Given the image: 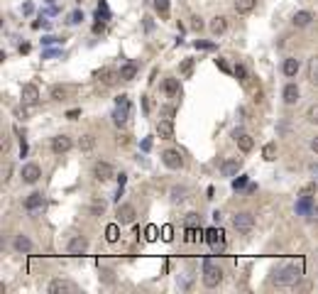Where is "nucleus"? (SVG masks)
I'll return each instance as SVG.
<instances>
[{
  "instance_id": "obj_1",
  "label": "nucleus",
  "mask_w": 318,
  "mask_h": 294,
  "mask_svg": "<svg viewBox=\"0 0 318 294\" xmlns=\"http://www.w3.org/2000/svg\"><path fill=\"white\" fill-rule=\"evenodd\" d=\"M223 282V270H220V265L213 260V257H206L203 260V285L208 287V290H213V287H218Z\"/></svg>"
},
{
  "instance_id": "obj_2",
  "label": "nucleus",
  "mask_w": 318,
  "mask_h": 294,
  "mask_svg": "<svg viewBox=\"0 0 318 294\" xmlns=\"http://www.w3.org/2000/svg\"><path fill=\"white\" fill-rule=\"evenodd\" d=\"M299 277H301V270L296 265H286V267H282V270L274 272L272 285H277V287H294L299 282Z\"/></svg>"
},
{
  "instance_id": "obj_3",
  "label": "nucleus",
  "mask_w": 318,
  "mask_h": 294,
  "mask_svg": "<svg viewBox=\"0 0 318 294\" xmlns=\"http://www.w3.org/2000/svg\"><path fill=\"white\" fill-rule=\"evenodd\" d=\"M233 225H235V230H240V233H250L254 225V216L250 211H243V214H235L233 216Z\"/></svg>"
},
{
  "instance_id": "obj_4",
  "label": "nucleus",
  "mask_w": 318,
  "mask_h": 294,
  "mask_svg": "<svg viewBox=\"0 0 318 294\" xmlns=\"http://www.w3.org/2000/svg\"><path fill=\"white\" fill-rule=\"evenodd\" d=\"M162 162H164V167H169V169H181V167H184V157H181L179 149H164V152H162Z\"/></svg>"
},
{
  "instance_id": "obj_5",
  "label": "nucleus",
  "mask_w": 318,
  "mask_h": 294,
  "mask_svg": "<svg viewBox=\"0 0 318 294\" xmlns=\"http://www.w3.org/2000/svg\"><path fill=\"white\" fill-rule=\"evenodd\" d=\"M39 177H42L39 164L30 162V164H25V167H22V182H25V184H37V182H39Z\"/></svg>"
},
{
  "instance_id": "obj_6",
  "label": "nucleus",
  "mask_w": 318,
  "mask_h": 294,
  "mask_svg": "<svg viewBox=\"0 0 318 294\" xmlns=\"http://www.w3.org/2000/svg\"><path fill=\"white\" fill-rule=\"evenodd\" d=\"M135 216H137V211H135V206H132V204H123V206H118V223H120V225H130V223H135Z\"/></svg>"
},
{
  "instance_id": "obj_7",
  "label": "nucleus",
  "mask_w": 318,
  "mask_h": 294,
  "mask_svg": "<svg viewBox=\"0 0 318 294\" xmlns=\"http://www.w3.org/2000/svg\"><path fill=\"white\" fill-rule=\"evenodd\" d=\"M64 292H78V287L69 280H52L49 282V294H64Z\"/></svg>"
},
{
  "instance_id": "obj_8",
  "label": "nucleus",
  "mask_w": 318,
  "mask_h": 294,
  "mask_svg": "<svg viewBox=\"0 0 318 294\" xmlns=\"http://www.w3.org/2000/svg\"><path fill=\"white\" fill-rule=\"evenodd\" d=\"M93 177L98 182H108V179H113V167L108 162H96L93 164Z\"/></svg>"
},
{
  "instance_id": "obj_9",
  "label": "nucleus",
  "mask_w": 318,
  "mask_h": 294,
  "mask_svg": "<svg viewBox=\"0 0 318 294\" xmlns=\"http://www.w3.org/2000/svg\"><path fill=\"white\" fill-rule=\"evenodd\" d=\"M66 250H69V255H83V253L88 250V240H86V238H81V235H76V238H71V240H69Z\"/></svg>"
},
{
  "instance_id": "obj_10",
  "label": "nucleus",
  "mask_w": 318,
  "mask_h": 294,
  "mask_svg": "<svg viewBox=\"0 0 318 294\" xmlns=\"http://www.w3.org/2000/svg\"><path fill=\"white\" fill-rule=\"evenodd\" d=\"M71 147H73V143H71L69 135H57V138H52V152H54V154H64V152H69Z\"/></svg>"
},
{
  "instance_id": "obj_11",
  "label": "nucleus",
  "mask_w": 318,
  "mask_h": 294,
  "mask_svg": "<svg viewBox=\"0 0 318 294\" xmlns=\"http://www.w3.org/2000/svg\"><path fill=\"white\" fill-rule=\"evenodd\" d=\"M233 140L238 143V147H240L243 152H250V149L254 147V140L245 133V130H235V133H233Z\"/></svg>"
},
{
  "instance_id": "obj_12",
  "label": "nucleus",
  "mask_w": 318,
  "mask_h": 294,
  "mask_svg": "<svg viewBox=\"0 0 318 294\" xmlns=\"http://www.w3.org/2000/svg\"><path fill=\"white\" fill-rule=\"evenodd\" d=\"M243 169V162L240 159H225L220 164V174L223 177H238V172Z\"/></svg>"
},
{
  "instance_id": "obj_13",
  "label": "nucleus",
  "mask_w": 318,
  "mask_h": 294,
  "mask_svg": "<svg viewBox=\"0 0 318 294\" xmlns=\"http://www.w3.org/2000/svg\"><path fill=\"white\" fill-rule=\"evenodd\" d=\"M157 135H159L162 140H172V138H174V123H172L169 118L159 120V123H157Z\"/></svg>"
},
{
  "instance_id": "obj_14",
  "label": "nucleus",
  "mask_w": 318,
  "mask_h": 294,
  "mask_svg": "<svg viewBox=\"0 0 318 294\" xmlns=\"http://www.w3.org/2000/svg\"><path fill=\"white\" fill-rule=\"evenodd\" d=\"M44 206V196L39 194V191H35V194H30L27 199H25V209L30 211V214H35V211H39Z\"/></svg>"
},
{
  "instance_id": "obj_15",
  "label": "nucleus",
  "mask_w": 318,
  "mask_h": 294,
  "mask_svg": "<svg viewBox=\"0 0 318 294\" xmlns=\"http://www.w3.org/2000/svg\"><path fill=\"white\" fill-rule=\"evenodd\" d=\"M22 101L30 103V106H35V103L39 101V91H37L35 83H25V86H22Z\"/></svg>"
},
{
  "instance_id": "obj_16",
  "label": "nucleus",
  "mask_w": 318,
  "mask_h": 294,
  "mask_svg": "<svg viewBox=\"0 0 318 294\" xmlns=\"http://www.w3.org/2000/svg\"><path fill=\"white\" fill-rule=\"evenodd\" d=\"M282 96H284V103H286V106H294V103L299 101V86H296V83H286Z\"/></svg>"
},
{
  "instance_id": "obj_17",
  "label": "nucleus",
  "mask_w": 318,
  "mask_h": 294,
  "mask_svg": "<svg viewBox=\"0 0 318 294\" xmlns=\"http://www.w3.org/2000/svg\"><path fill=\"white\" fill-rule=\"evenodd\" d=\"M206 240H208L213 248H218V245H223V243H225V238H223V230H220V228H208V230H206Z\"/></svg>"
},
{
  "instance_id": "obj_18",
  "label": "nucleus",
  "mask_w": 318,
  "mask_h": 294,
  "mask_svg": "<svg viewBox=\"0 0 318 294\" xmlns=\"http://www.w3.org/2000/svg\"><path fill=\"white\" fill-rule=\"evenodd\" d=\"M137 76V64L135 62H127L120 67V72H118V78H123V81H132Z\"/></svg>"
},
{
  "instance_id": "obj_19",
  "label": "nucleus",
  "mask_w": 318,
  "mask_h": 294,
  "mask_svg": "<svg viewBox=\"0 0 318 294\" xmlns=\"http://www.w3.org/2000/svg\"><path fill=\"white\" fill-rule=\"evenodd\" d=\"M296 27H309L311 22H314V15L309 12V10H299L296 15H294V20H291Z\"/></svg>"
},
{
  "instance_id": "obj_20",
  "label": "nucleus",
  "mask_w": 318,
  "mask_h": 294,
  "mask_svg": "<svg viewBox=\"0 0 318 294\" xmlns=\"http://www.w3.org/2000/svg\"><path fill=\"white\" fill-rule=\"evenodd\" d=\"M299 69H301L299 59H284V64H282V72H284V76H289V78H294L299 74Z\"/></svg>"
},
{
  "instance_id": "obj_21",
  "label": "nucleus",
  "mask_w": 318,
  "mask_h": 294,
  "mask_svg": "<svg viewBox=\"0 0 318 294\" xmlns=\"http://www.w3.org/2000/svg\"><path fill=\"white\" fill-rule=\"evenodd\" d=\"M12 248H15L17 253H32V240H30L27 235H17L15 243H12Z\"/></svg>"
},
{
  "instance_id": "obj_22",
  "label": "nucleus",
  "mask_w": 318,
  "mask_h": 294,
  "mask_svg": "<svg viewBox=\"0 0 318 294\" xmlns=\"http://www.w3.org/2000/svg\"><path fill=\"white\" fill-rule=\"evenodd\" d=\"M169 196H172V201H174V204H184V201H186V196H189V189H186V186H172Z\"/></svg>"
},
{
  "instance_id": "obj_23",
  "label": "nucleus",
  "mask_w": 318,
  "mask_h": 294,
  "mask_svg": "<svg viewBox=\"0 0 318 294\" xmlns=\"http://www.w3.org/2000/svg\"><path fill=\"white\" fill-rule=\"evenodd\" d=\"M254 5H257V0H235V12L238 15H247V12H252Z\"/></svg>"
},
{
  "instance_id": "obj_24",
  "label": "nucleus",
  "mask_w": 318,
  "mask_h": 294,
  "mask_svg": "<svg viewBox=\"0 0 318 294\" xmlns=\"http://www.w3.org/2000/svg\"><path fill=\"white\" fill-rule=\"evenodd\" d=\"M225 30H228V22H225L223 15H218V17L211 20V32H213V35H223Z\"/></svg>"
},
{
  "instance_id": "obj_25",
  "label": "nucleus",
  "mask_w": 318,
  "mask_h": 294,
  "mask_svg": "<svg viewBox=\"0 0 318 294\" xmlns=\"http://www.w3.org/2000/svg\"><path fill=\"white\" fill-rule=\"evenodd\" d=\"M120 238V223H108V228H106V240L108 243H115Z\"/></svg>"
},
{
  "instance_id": "obj_26",
  "label": "nucleus",
  "mask_w": 318,
  "mask_h": 294,
  "mask_svg": "<svg viewBox=\"0 0 318 294\" xmlns=\"http://www.w3.org/2000/svg\"><path fill=\"white\" fill-rule=\"evenodd\" d=\"M164 91H167L169 96H179V93H181L179 78H167V81H164Z\"/></svg>"
},
{
  "instance_id": "obj_27",
  "label": "nucleus",
  "mask_w": 318,
  "mask_h": 294,
  "mask_svg": "<svg viewBox=\"0 0 318 294\" xmlns=\"http://www.w3.org/2000/svg\"><path fill=\"white\" fill-rule=\"evenodd\" d=\"M169 7H172V0H154V10L159 12V17H169Z\"/></svg>"
},
{
  "instance_id": "obj_28",
  "label": "nucleus",
  "mask_w": 318,
  "mask_h": 294,
  "mask_svg": "<svg viewBox=\"0 0 318 294\" xmlns=\"http://www.w3.org/2000/svg\"><path fill=\"white\" fill-rule=\"evenodd\" d=\"M309 81L318 86V57H311V59H309Z\"/></svg>"
},
{
  "instance_id": "obj_29",
  "label": "nucleus",
  "mask_w": 318,
  "mask_h": 294,
  "mask_svg": "<svg viewBox=\"0 0 318 294\" xmlns=\"http://www.w3.org/2000/svg\"><path fill=\"white\" fill-rule=\"evenodd\" d=\"M262 154H264L267 162H274V159H277V143H267L264 149H262Z\"/></svg>"
},
{
  "instance_id": "obj_30",
  "label": "nucleus",
  "mask_w": 318,
  "mask_h": 294,
  "mask_svg": "<svg viewBox=\"0 0 318 294\" xmlns=\"http://www.w3.org/2000/svg\"><path fill=\"white\" fill-rule=\"evenodd\" d=\"M78 147H81L83 152H88V149H93V147H96V138H93V135H83V138L78 140Z\"/></svg>"
},
{
  "instance_id": "obj_31",
  "label": "nucleus",
  "mask_w": 318,
  "mask_h": 294,
  "mask_svg": "<svg viewBox=\"0 0 318 294\" xmlns=\"http://www.w3.org/2000/svg\"><path fill=\"white\" fill-rule=\"evenodd\" d=\"M233 74H235V78H238L243 86H247V69H245L243 64H238V67L233 69Z\"/></svg>"
},
{
  "instance_id": "obj_32",
  "label": "nucleus",
  "mask_w": 318,
  "mask_h": 294,
  "mask_svg": "<svg viewBox=\"0 0 318 294\" xmlns=\"http://www.w3.org/2000/svg\"><path fill=\"white\" fill-rule=\"evenodd\" d=\"M309 211H311V199L301 196V201L296 204V214H309Z\"/></svg>"
},
{
  "instance_id": "obj_33",
  "label": "nucleus",
  "mask_w": 318,
  "mask_h": 294,
  "mask_svg": "<svg viewBox=\"0 0 318 294\" xmlns=\"http://www.w3.org/2000/svg\"><path fill=\"white\" fill-rule=\"evenodd\" d=\"M66 93H69V91H66L64 86H52V98H54V101H64Z\"/></svg>"
},
{
  "instance_id": "obj_34",
  "label": "nucleus",
  "mask_w": 318,
  "mask_h": 294,
  "mask_svg": "<svg viewBox=\"0 0 318 294\" xmlns=\"http://www.w3.org/2000/svg\"><path fill=\"white\" fill-rule=\"evenodd\" d=\"M306 118H309V123H316L318 125V103H314V106L306 110Z\"/></svg>"
},
{
  "instance_id": "obj_35",
  "label": "nucleus",
  "mask_w": 318,
  "mask_h": 294,
  "mask_svg": "<svg viewBox=\"0 0 318 294\" xmlns=\"http://www.w3.org/2000/svg\"><path fill=\"white\" fill-rule=\"evenodd\" d=\"M314 194H316V182H311L301 189V196H306V199H314Z\"/></svg>"
},
{
  "instance_id": "obj_36",
  "label": "nucleus",
  "mask_w": 318,
  "mask_h": 294,
  "mask_svg": "<svg viewBox=\"0 0 318 294\" xmlns=\"http://www.w3.org/2000/svg\"><path fill=\"white\" fill-rule=\"evenodd\" d=\"M103 211H106V201H93V204H91V214H93V216H101Z\"/></svg>"
},
{
  "instance_id": "obj_37",
  "label": "nucleus",
  "mask_w": 318,
  "mask_h": 294,
  "mask_svg": "<svg viewBox=\"0 0 318 294\" xmlns=\"http://www.w3.org/2000/svg\"><path fill=\"white\" fill-rule=\"evenodd\" d=\"M191 30H196V32H201V30H203V20H201L198 15H193V17H191Z\"/></svg>"
},
{
  "instance_id": "obj_38",
  "label": "nucleus",
  "mask_w": 318,
  "mask_h": 294,
  "mask_svg": "<svg viewBox=\"0 0 318 294\" xmlns=\"http://www.w3.org/2000/svg\"><path fill=\"white\" fill-rule=\"evenodd\" d=\"M101 78H103V83H113V81H115V74L110 72V69H103V72H101Z\"/></svg>"
},
{
  "instance_id": "obj_39",
  "label": "nucleus",
  "mask_w": 318,
  "mask_h": 294,
  "mask_svg": "<svg viewBox=\"0 0 318 294\" xmlns=\"http://www.w3.org/2000/svg\"><path fill=\"white\" fill-rule=\"evenodd\" d=\"M245 184H247V177H245V174H243V177H238V179H233V189H235V191H238V189H243Z\"/></svg>"
},
{
  "instance_id": "obj_40",
  "label": "nucleus",
  "mask_w": 318,
  "mask_h": 294,
  "mask_svg": "<svg viewBox=\"0 0 318 294\" xmlns=\"http://www.w3.org/2000/svg\"><path fill=\"white\" fill-rule=\"evenodd\" d=\"M198 223H201V219H198L196 214H189V216H186V228H196Z\"/></svg>"
},
{
  "instance_id": "obj_41",
  "label": "nucleus",
  "mask_w": 318,
  "mask_h": 294,
  "mask_svg": "<svg viewBox=\"0 0 318 294\" xmlns=\"http://www.w3.org/2000/svg\"><path fill=\"white\" fill-rule=\"evenodd\" d=\"M81 20H83V12H81V10H76V12H71V17H69V22H71V25H78Z\"/></svg>"
},
{
  "instance_id": "obj_42",
  "label": "nucleus",
  "mask_w": 318,
  "mask_h": 294,
  "mask_svg": "<svg viewBox=\"0 0 318 294\" xmlns=\"http://www.w3.org/2000/svg\"><path fill=\"white\" fill-rule=\"evenodd\" d=\"M98 12H103V20H108V17H110V10H108L106 0H101V2H98Z\"/></svg>"
},
{
  "instance_id": "obj_43",
  "label": "nucleus",
  "mask_w": 318,
  "mask_h": 294,
  "mask_svg": "<svg viewBox=\"0 0 318 294\" xmlns=\"http://www.w3.org/2000/svg\"><path fill=\"white\" fill-rule=\"evenodd\" d=\"M147 240H157V225H147Z\"/></svg>"
},
{
  "instance_id": "obj_44",
  "label": "nucleus",
  "mask_w": 318,
  "mask_h": 294,
  "mask_svg": "<svg viewBox=\"0 0 318 294\" xmlns=\"http://www.w3.org/2000/svg\"><path fill=\"white\" fill-rule=\"evenodd\" d=\"M196 49H215V44H213V42H201V39H198V42H196Z\"/></svg>"
},
{
  "instance_id": "obj_45",
  "label": "nucleus",
  "mask_w": 318,
  "mask_h": 294,
  "mask_svg": "<svg viewBox=\"0 0 318 294\" xmlns=\"http://www.w3.org/2000/svg\"><path fill=\"white\" fill-rule=\"evenodd\" d=\"M215 67H218V69H220V72H230V67H228V62H225V59H215Z\"/></svg>"
},
{
  "instance_id": "obj_46",
  "label": "nucleus",
  "mask_w": 318,
  "mask_h": 294,
  "mask_svg": "<svg viewBox=\"0 0 318 294\" xmlns=\"http://www.w3.org/2000/svg\"><path fill=\"white\" fill-rule=\"evenodd\" d=\"M162 238H164V240H172V225H164V228H162Z\"/></svg>"
},
{
  "instance_id": "obj_47",
  "label": "nucleus",
  "mask_w": 318,
  "mask_h": 294,
  "mask_svg": "<svg viewBox=\"0 0 318 294\" xmlns=\"http://www.w3.org/2000/svg\"><path fill=\"white\" fill-rule=\"evenodd\" d=\"M78 115H81V110H78V108H73V110H69V113H66V118H69V120H76Z\"/></svg>"
},
{
  "instance_id": "obj_48",
  "label": "nucleus",
  "mask_w": 318,
  "mask_h": 294,
  "mask_svg": "<svg viewBox=\"0 0 318 294\" xmlns=\"http://www.w3.org/2000/svg\"><path fill=\"white\" fill-rule=\"evenodd\" d=\"M191 67H193V62H191V59H186V62H184V67H181V72L189 74V72H191Z\"/></svg>"
},
{
  "instance_id": "obj_49",
  "label": "nucleus",
  "mask_w": 318,
  "mask_h": 294,
  "mask_svg": "<svg viewBox=\"0 0 318 294\" xmlns=\"http://www.w3.org/2000/svg\"><path fill=\"white\" fill-rule=\"evenodd\" d=\"M42 42H44V44H57V42H62V39H57V37H44Z\"/></svg>"
},
{
  "instance_id": "obj_50",
  "label": "nucleus",
  "mask_w": 318,
  "mask_h": 294,
  "mask_svg": "<svg viewBox=\"0 0 318 294\" xmlns=\"http://www.w3.org/2000/svg\"><path fill=\"white\" fill-rule=\"evenodd\" d=\"M59 54H62V52H54V49H49V52H44V57H47V59H52V57H59Z\"/></svg>"
},
{
  "instance_id": "obj_51",
  "label": "nucleus",
  "mask_w": 318,
  "mask_h": 294,
  "mask_svg": "<svg viewBox=\"0 0 318 294\" xmlns=\"http://www.w3.org/2000/svg\"><path fill=\"white\" fill-rule=\"evenodd\" d=\"M103 27H106L103 22H96V25H93V32H103Z\"/></svg>"
},
{
  "instance_id": "obj_52",
  "label": "nucleus",
  "mask_w": 318,
  "mask_h": 294,
  "mask_svg": "<svg viewBox=\"0 0 318 294\" xmlns=\"http://www.w3.org/2000/svg\"><path fill=\"white\" fill-rule=\"evenodd\" d=\"M311 149H314V152H316V154H318V135H316V138H314V140H311Z\"/></svg>"
},
{
  "instance_id": "obj_53",
  "label": "nucleus",
  "mask_w": 318,
  "mask_h": 294,
  "mask_svg": "<svg viewBox=\"0 0 318 294\" xmlns=\"http://www.w3.org/2000/svg\"><path fill=\"white\" fill-rule=\"evenodd\" d=\"M125 179H127V174H120L118 177V186H125Z\"/></svg>"
},
{
  "instance_id": "obj_54",
  "label": "nucleus",
  "mask_w": 318,
  "mask_h": 294,
  "mask_svg": "<svg viewBox=\"0 0 318 294\" xmlns=\"http://www.w3.org/2000/svg\"><path fill=\"white\" fill-rule=\"evenodd\" d=\"M30 52V44H20V54H27Z\"/></svg>"
},
{
  "instance_id": "obj_55",
  "label": "nucleus",
  "mask_w": 318,
  "mask_h": 294,
  "mask_svg": "<svg viewBox=\"0 0 318 294\" xmlns=\"http://www.w3.org/2000/svg\"><path fill=\"white\" fill-rule=\"evenodd\" d=\"M47 2H54V0H47Z\"/></svg>"
}]
</instances>
